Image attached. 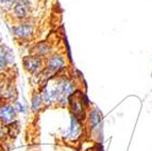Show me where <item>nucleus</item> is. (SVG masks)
<instances>
[{
    "instance_id": "obj_8",
    "label": "nucleus",
    "mask_w": 152,
    "mask_h": 151,
    "mask_svg": "<svg viewBox=\"0 0 152 151\" xmlns=\"http://www.w3.org/2000/svg\"><path fill=\"white\" fill-rule=\"evenodd\" d=\"M31 9V3L29 0H18L12 7L13 15L18 21L27 20Z\"/></svg>"
},
{
    "instance_id": "obj_1",
    "label": "nucleus",
    "mask_w": 152,
    "mask_h": 151,
    "mask_svg": "<svg viewBox=\"0 0 152 151\" xmlns=\"http://www.w3.org/2000/svg\"><path fill=\"white\" fill-rule=\"evenodd\" d=\"M51 83L53 85L58 97V104L60 106H68L69 99L76 93V85L72 81L67 77H60V78L50 79Z\"/></svg>"
},
{
    "instance_id": "obj_4",
    "label": "nucleus",
    "mask_w": 152,
    "mask_h": 151,
    "mask_svg": "<svg viewBox=\"0 0 152 151\" xmlns=\"http://www.w3.org/2000/svg\"><path fill=\"white\" fill-rule=\"evenodd\" d=\"M13 35L15 36L18 40H28L34 34V25L31 21L28 20H23V21H19L18 23L12 26L11 28Z\"/></svg>"
},
{
    "instance_id": "obj_3",
    "label": "nucleus",
    "mask_w": 152,
    "mask_h": 151,
    "mask_svg": "<svg viewBox=\"0 0 152 151\" xmlns=\"http://www.w3.org/2000/svg\"><path fill=\"white\" fill-rule=\"evenodd\" d=\"M23 65L25 70L30 75L41 73L45 68V61L42 56H35L31 53L30 56H25L23 59Z\"/></svg>"
},
{
    "instance_id": "obj_14",
    "label": "nucleus",
    "mask_w": 152,
    "mask_h": 151,
    "mask_svg": "<svg viewBox=\"0 0 152 151\" xmlns=\"http://www.w3.org/2000/svg\"><path fill=\"white\" fill-rule=\"evenodd\" d=\"M14 106H15L16 111H17L18 113H23V114L27 113V106H26L25 104L21 103L20 101H15Z\"/></svg>"
},
{
    "instance_id": "obj_10",
    "label": "nucleus",
    "mask_w": 152,
    "mask_h": 151,
    "mask_svg": "<svg viewBox=\"0 0 152 151\" xmlns=\"http://www.w3.org/2000/svg\"><path fill=\"white\" fill-rule=\"evenodd\" d=\"M13 62H14L13 51L5 45H0V75Z\"/></svg>"
},
{
    "instance_id": "obj_2",
    "label": "nucleus",
    "mask_w": 152,
    "mask_h": 151,
    "mask_svg": "<svg viewBox=\"0 0 152 151\" xmlns=\"http://www.w3.org/2000/svg\"><path fill=\"white\" fill-rule=\"evenodd\" d=\"M85 96L81 92H76L69 99L68 108L70 110V114L77 116L79 119L84 120L86 117V106H88L87 101H84Z\"/></svg>"
},
{
    "instance_id": "obj_9",
    "label": "nucleus",
    "mask_w": 152,
    "mask_h": 151,
    "mask_svg": "<svg viewBox=\"0 0 152 151\" xmlns=\"http://www.w3.org/2000/svg\"><path fill=\"white\" fill-rule=\"evenodd\" d=\"M18 112L16 111L14 104L2 103L0 104V122L4 125H10L17 118Z\"/></svg>"
},
{
    "instance_id": "obj_5",
    "label": "nucleus",
    "mask_w": 152,
    "mask_h": 151,
    "mask_svg": "<svg viewBox=\"0 0 152 151\" xmlns=\"http://www.w3.org/2000/svg\"><path fill=\"white\" fill-rule=\"evenodd\" d=\"M66 67V59L61 53H53L45 61V68L52 75L60 73Z\"/></svg>"
},
{
    "instance_id": "obj_13",
    "label": "nucleus",
    "mask_w": 152,
    "mask_h": 151,
    "mask_svg": "<svg viewBox=\"0 0 152 151\" xmlns=\"http://www.w3.org/2000/svg\"><path fill=\"white\" fill-rule=\"evenodd\" d=\"M18 0H0V5L3 9H12V7Z\"/></svg>"
},
{
    "instance_id": "obj_12",
    "label": "nucleus",
    "mask_w": 152,
    "mask_h": 151,
    "mask_svg": "<svg viewBox=\"0 0 152 151\" xmlns=\"http://www.w3.org/2000/svg\"><path fill=\"white\" fill-rule=\"evenodd\" d=\"M45 106L44 102L43 96L41 93H35L31 98V111L33 113H37L38 111H41V108Z\"/></svg>"
},
{
    "instance_id": "obj_7",
    "label": "nucleus",
    "mask_w": 152,
    "mask_h": 151,
    "mask_svg": "<svg viewBox=\"0 0 152 151\" xmlns=\"http://www.w3.org/2000/svg\"><path fill=\"white\" fill-rule=\"evenodd\" d=\"M87 121H88V128L91 132H99L102 128V122H103V116L101 111L97 108L89 110L86 115Z\"/></svg>"
},
{
    "instance_id": "obj_6",
    "label": "nucleus",
    "mask_w": 152,
    "mask_h": 151,
    "mask_svg": "<svg viewBox=\"0 0 152 151\" xmlns=\"http://www.w3.org/2000/svg\"><path fill=\"white\" fill-rule=\"evenodd\" d=\"M82 134V120L70 114V126L64 133V137L69 141H77Z\"/></svg>"
},
{
    "instance_id": "obj_11",
    "label": "nucleus",
    "mask_w": 152,
    "mask_h": 151,
    "mask_svg": "<svg viewBox=\"0 0 152 151\" xmlns=\"http://www.w3.org/2000/svg\"><path fill=\"white\" fill-rule=\"evenodd\" d=\"M51 50H52V47H51V45L49 43H47V42H38L32 48V54L45 58V56H48L50 54Z\"/></svg>"
}]
</instances>
